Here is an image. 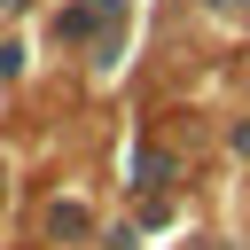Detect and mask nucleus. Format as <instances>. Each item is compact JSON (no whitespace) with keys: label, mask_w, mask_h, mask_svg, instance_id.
I'll use <instances>...</instances> for the list:
<instances>
[{"label":"nucleus","mask_w":250,"mask_h":250,"mask_svg":"<svg viewBox=\"0 0 250 250\" xmlns=\"http://www.w3.org/2000/svg\"><path fill=\"white\" fill-rule=\"evenodd\" d=\"M47 227H55V234H86V211H78V203H55Z\"/></svg>","instance_id":"obj_2"},{"label":"nucleus","mask_w":250,"mask_h":250,"mask_svg":"<svg viewBox=\"0 0 250 250\" xmlns=\"http://www.w3.org/2000/svg\"><path fill=\"white\" fill-rule=\"evenodd\" d=\"M86 31H102V16H94V8H70V16H62V39H86Z\"/></svg>","instance_id":"obj_3"},{"label":"nucleus","mask_w":250,"mask_h":250,"mask_svg":"<svg viewBox=\"0 0 250 250\" xmlns=\"http://www.w3.org/2000/svg\"><path fill=\"white\" fill-rule=\"evenodd\" d=\"M234 148H242V156H250V125H242V133H234Z\"/></svg>","instance_id":"obj_5"},{"label":"nucleus","mask_w":250,"mask_h":250,"mask_svg":"<svg viewBox=\"0 0 250 250\" xmlns=\"http://www.w3.org/2000/svg\"><path fill=\"white\" fill-rule=\"evenodd\" d=\"M16 62H23V47H16V39H0V78H16Z\"/></svg>","instance_id":"obj_4"},{"label":"nucleus","mask_w":250,"mask_h":250,"mask_svg":"<svg viewBox=\"0 0 250 250\" xmlns=\"http://www.w3.org/2000/svg\"><path fill=\"white\" fill-rule=\"evenodd\" d=\"M102 8H117V0H102Z\"/></svg>","instance_id":"obj_6"},{"label":"nucleus","mask_w":250,"mask_h":250,"mask_svg":"<svg viewBox=\"0 0 250 250\" xmlns=\"http://www.w3.org/2000/svg\"><path fill=\"white\" fill-rule=\"evenodd\" d=\"M164 172H172V156H156V148L133 156V188H164Z\"/></svg>","instance_id":"obj_1"}]
</instances>
